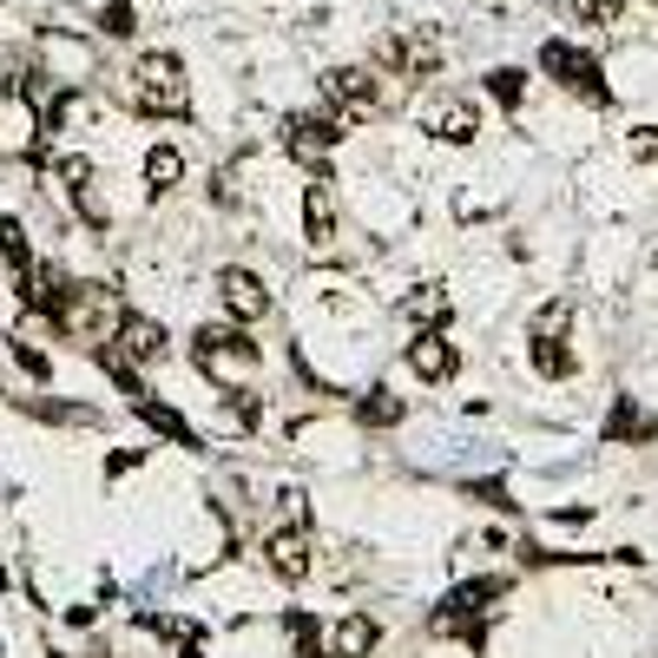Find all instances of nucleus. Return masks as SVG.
<instances>
[{
  "instance_id": "12",
  "label": "nucleus",
  "mask_w": 658,
  "mask_h": 658,
  "mask_svg": "<svg viewBox=\"0 0 658 658\" xmlns=\"http://www.w3.org/2000/svg\"><path fill=\"white\" fill-rule=\"evenodd\" d=\"M382 646V626L369 619V612H350L343 626H336V658H369Z\"/></svg>"
},
{
  "instance_id": "23",
  "label": "nucleus",
  "mask_w": 658,
  "mask_h": 658,
  "mask_svg": "<svg viewBox=\"0 0 658 658\" xmlns=\"http://www.w3.org/2000/svg\"><path fill=\"white\" fill-rule=\"evenodd\" d=\"M402 310H409V316H415V323H422V316H429V323H441V316H448V296H441L435 284H429V291H422V296H409V303H402Z\"/></svg>"
},
{
  "instance_id": "11",
  "label": "nucleus",
  "mask_w": 658,
  "mask_h": 658,
  "mask_svg": "<svg viewBox=\"0 0 658 658\" xmlns=\"http://www.w3.org/2000/svg\"><path fill=\"white\" fill-rule=\"evenodd\" d=\"M409 369H415L422 382H448V375H454V343L435 336V330H429V336H415V343H409Z\"/></svg>"
},
{
  "instance_id": "24",
  "label": "nucleus",
  "mask_w": 658,
  "mask_h": 658,
  "mask_svg": "<svg viewBox=\"0 0 658 658\" xmlns=\"http://www.w3.org/2000/svg\"><path fill=\"white\" fill-rule=\"evenodd\" d=\"M626 151H632V165H652L658 171V126H639V132L626 139Z\"/></svg>"
},
{
  "instance_id": "15",
  "label": "nucleus",
  "mask_w": 658,
  "mask_h": 658,
  "mask_svg": "<svg viewBox=\"0 0 658 658\" xmlns=\"http://www.w3.org/2000/svg\"><path fill=\"white\" fill-rule=\"evenodd\" d=\"M178 178H185V151L178 146H151L146 151V185L151 191H171Z\"/></svg>"
},
{
  "instance_id": "14",
  "label": "nucleus",
  "mask_w": 658,
  "mask_h": 658,
  "mask_svg": "<svg viewBox=\"0 0 658 658\" xmlns=\"http://www.w3.org/2000/svg\"><path fill=\"white\" fill-rule=\"evenodd\" d=\"M47 60L67 67V86H79V79L92 73V47H86V40H67V33H47Z\"/></svg>"
},
{
  "instance_id": "19",
  "label": "nucleus",
  "mask_w": 658,
  "mask_h": 658,
  "mask_svg": "<svg viewBox=\"0 0 658 658\" xmlns=\"http://www.w3.org/2000/svg\"><path fill=\"white\" fill-rule=\"evenodd\" d=\"M139 415H146V422L158 429V435H171L178 448H198V435H191V429H185V422H178L171 409H158V402H139Z\"/></svg>"
},
{
  "instance_id": "8",
  "label": "nucleus",
  "mask_w": 658,
  "mask_h": 658,
  "mask_svg": "<svg viewBox=\"0 0 658 658\" xmlns=\"http://www.w3.org/2000/svg\"><path fill=\"white\" fill-rule=\"evenodd\" d=\"M422 126L435 132L441 146H474V132H481V106H474V99H435V106L422 112Z\"/></svg>"
},
{
  "instance_id": "4",
  "label": "nucleus",
  "mask_w": 658,
  "mask_h": 658,
  "mask_svg": "<svg viewBox=\"0 0 658 658\" xmlns=\"http://www.w3.org/2000/svg\"><path fill=\"white\" fill-rule=\"evenodd\" d=\"M540 73L560 79L567 92H580V99H592V106H606L612 92H606V79H599V60L586 53V47H573V40H547L540 47Z\"/></svg>"
},
{
  "instance_id": "3",
  "label": "nucleus",
  "mask_w": 658,
  "mask_h": 658,
  "mask_svg": "<svg viewBox=\"0 0 658 658\" xmlns=\"http://www.w3.org/2000/svg\"><path fill=\"white\" fill-rule=\"evenodd\" d=\"M53 323L67 330V336H79V343H106V330H119L112 323V291L106 284H67V296H60V310H53Z\"/></svg>"
},
{
  "instance_id": "22",
  "label": "nucleus",
  "mask_w": 658,
  "mask_h": 658,
  "mask_svg": "<svg viewBox=\"0 0 658 658\" xmlns=\"http://www.w3.org/2000/svg\"><path fill=\"white\" fill-rule=\"evenodd\" d=\"M363 422H375V429H395V422H402V402H395L389 389H375V395L363 402Z\"/></svg>"
},
{
  "instance_id": "27",
  "label": "nucleus",
  "mask_w": 658,
  "mask_h": 658,
  "mask_svg": "<svg viewBox=\"0 0 658 658\" xmlns=\"http://www.w3.org/2000/svg\"><path fill=\"white\" fill-rule=\"evenodd\" d=\"M13 356H20V369H27L33 382H47V375H53V363H47V356H40L33 343H13Z\"/></svg>"
},
{
  "instance_id": "25",
  "label": "nucleus",
  "mask_w": 658,
  "mask_h": 658,
  "mask_svg": "<svg viewBox=\"0 0 658 658\" xmlns=\"http://www.w3.org/2000/svg\"><path fill=\"white\" fill-rule=\"evenodd\" d=\"M567 316H573V303H567V296H553V303L533 316V330H540V336H560V330H567Z\"/></svg>"
},
{
  "instance_id": "5",
  "label": "nucleus",
  "mask_w": 658,
  "mask_h": 658,
  "mask_svg": "<svg viewBox=\"0 0 658 658\" xmlns=\"http://www.w3.org/2000/svg\"><path fill=\"white\" fill-rule=\"evenodd\" d=\"M375 73H395V79H435L441 73V47L422 33V27H402L389 40H375Z\"/></svg>"
},
{
  "instance_id": "1",
  "label": "nucleus",
  "mask_w": 658,
  "mask_h": 658,
  "mask_svg": "<svg viewBox=\"0 0 658 658\" xmlns=\"http://www.w3.org/2000/svg\"><path fill=\"white\" fill-rule=\"evenodd\" d=\"M132 106L146 119H178L191 106V86H185V60L178 53H146L132 67Z\"/></svg>"
},
{
  "instance_id": "21",
  "label": "nucleus",
  "mask_w": 658,
  "mask_h": 658,
  "mask_svg": "<svg viewBox=\"0 0 658 658\" xmlns=\"http://www.w3.org/2000/svg\"><path fill=\"white\" fill-rule=\"evenodd\" d=\"M0 257H7L13 271H27V264H33V251H27V230H20L13 218H0Z\"/></svg>"
},
{
  "instance_id": "6",
  "label": "nucleus",
  "mask_w": 658,
  "mask_h": 658,
  "mask_svg": "<svg viewBox=\"0 0 658 658\" xmlns=\"http://www.w3.org/2000/svg\"><path fill=\"white\" fill-rule=\"evenodd\" d=\"M323 99L336 106L343 126H356V119H369L382 106V79H375V67H330L323 73Z\"/></svg>"
},
{
  "instance_id": "16",
  "label": "nucleus",
  "mask_w": 658,
  "mask_h": 658,
  "mask_svg": "<svg viewBox=\"0 0 658 658\" xmlns=\"http://www.w3.org/2000/svg\"><path fill=\"white\" fill-rule=\"evenodd\" d=\"M99 33H106V40H132V33H139V13H132V0H106V13H99Z\"/></svg>"
},
{
  "instance_id": "2",
  "label": "nucleus",
  "mask_w": 658,
  "mask_h": 658,
  "mask_svg": "<svg viewBox=\"0 0 658 658\" xmlns=\"http://www.w3.org/2000/svg\"><path fill=\"white\" fill-rule=\"evenodd\" d=\"M191 356H198V369H205L212 382H230V389H244V375L264 363V350H257L244 330H198Z\"/></svg>"
},
{
  "instance_id": "7",
  "label": "nucleus",
  "mask_w": 658,
  "mask_h": 658,
  "mask_svg": "<svg viewBox=\"0 0 658 658\" xmlns=\"http://www.w3.org/2000/svg\"><path fill=\"white\" fill-rule=\"evenodd\" d=\"M119 363H165V323H151V316H119V330H112V343H106Z\"/></svg>"
},
{
  "instance_id": "10",
  "label": "nucleus",
  "mask_w": 658,
  "mask_h": 658,
  "mask_svg": "<svg viewBox=\"0 0 658 658\" xmlns=\"http://www.w3.org/2000/svg\"><path fill=\"white\" fill-rule=\"evenodd\" d=\"M218 303L237 316V323H257L271 310V291L251 277V271H218Z\"/></svg>"
},
{
  "instance_id": "28",
  "label": "nucleus",
  "mask_w": 658,
  "mask_h": 658,
  "mask_svg": "<svg viewBox=\"0 0 658 658\" xmlns=\"http://www.w3.org/2000/svg\"><path fill=\"white\" fill-rule=\"evenodd\" d=\"M178 658H205V639H198V632H185V646H178Z\"/></svg>"
},
{
  "instance_id": "26",
  "label": "nucleus",
  "mask_w": 658,
  "mask_h": 658,
  "mask_svg": "<svg viewBox=\"0 0 658 658\" xmlns=\"http://www.w3.org/2000/svg\"><path fill=\"white\" fill-rule=\"evenodd\" d=\"M606 435H612V441L639 435V409H632V402H619V409H612V422H606Z\"/></svg>"
},
{
  "instance_id": "13",
  "label": "nucleus",
  "mask_w": 658,
  "mask_h": 658,
  "mask_svg": "<svg viewBox=\"0 0 658 658\" xmlns=\"http://www.w3.org/2000/svg\"><path fill=\"white\" fill-rule=\"evenodd\" d=\"M303 224H310V244H330V237H336V205H330V178H316V185H310V198H303Z\"/></svg>"
},
{
  "instance_id": "18",
  "label": "nucleus",
  "mask_w": 658,
  "mask_h": 658,
  "mask_svg": "<svg viewBox=\"0 0 658 658\" xmlns=\"http://www.w3.org/2000/svg\"><path fill=\"white\" fill-rule=\"evenodd\" d=\"M533 369L540 375H573V350H560V336H540L533 343Z\"/></svg>"
},
{
  "instance_id": "17",
  "label": "nucleus",
  "mask_w": 658,
  "mask_h": 658,
  "mask_svg": "<svg viewBox=\"0 0 658 658\" xmlns=\"http://www.w3.org/2000/svg\"><path fill=\"white\" fill-rule=\"evenodd\" d=\"M488 92H494L508 112H520V99H527V73H520V67H494V73H488Z\"/></svg>"
},
{
  "instance_id": "9",
  "label": "nucleus",
  "mask_w": 658,
  "mask_h": 658,
  "mask_svg": "<svg viewBox=\"0 0 658 658\" xmlns=\"http://www.w3.org/2000/svg\"><path fill=\"white\" fill-rule=\"evenodd\" d=\"M264 560H271V573H277V580H310V527L284 520V527L264 540Z\"/></svg>"
},
{
  "instance_id": "20",
  "label": "nucleus",
  "mask_w": 658,
  "mask_h": 658,
  "mask_svg": "<svg viewBox=\"0 0 658 658\" xmlns=\"http://www.w3.org/2000/svg\"><path fill=\"white\" fill-rule=\"evenodd\" d=\"M619 13H626V0H573L580 27H619Z\"/></svg>"
}]
</instances>
